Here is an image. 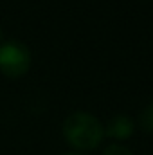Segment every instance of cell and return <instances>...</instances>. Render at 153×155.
I'll return each mask as SVG.
<instances>
[{"label":"cell","instance_id":"52a82bcc","mask_svg":"<svg viewBox=\"0 0 153 155\" xmlns=\"http://www.w3.org/2000/svg\"><path fill=\"white\" fill-rule=\"evenodd\" d=\"M2 38H4V33H2V29H0V45H2Z\"/></svg>","mask_w":153,"mask_h":155},{"label":"cell","instance_id":"7a4b0ae2","mask_svg":"<svg viewBox=\"0 0 153 155\" xmlns=\"http://www.w3.org/2000/svg\"><path fill=\"white\" fill-rule=\"evenodd\" d=\"M31 67V52L27 45L16 40L4 41L0 45V71L7 78L24 76Z\"/></svg>","mask_w":153,"mask_h":155},{"label":"cell","instance_id":"5b68a950","mask_svg":"<svg viewBox=\"0 0 153 155\" xmlns=\"http://www.w3.org/2000/svg\"><path fill=\"white\" fill-rule=\"evenodd\" d=\"M103 155H132V152L126 148V146H121V144H112V146H108Z\"/></svg>","mask_w":153,"mask_h":155},{"label":"cell","instance_id":"6da1fadb","mask_svg":"<svg viewBox=\"0 0 153 155\" xmlns=\"http://www.w3.org/2000/svg\"><path fill=\"white\" fill-rule=\"evenodd\" d=\"M63 135L70 146L77 150H94L105 137V128L97 117L86 112H76L63 123Z\"/></svg>","mask_w":153,"mask_h":155},{"label":"cell","instance_id":"3957f363","mask_svg":"<svg viewBox=\"0 0 153 155\" xmlns=\"http://www.w3.org/2000/svg\"><path fill=\"white\" fill-rule=\"evenodd\" d=\"M105 134L112 139L124 141L133 134V121L128 116H115L108 121V126H106Z\"/></svg>","mask_w":153,"mask_h":155},{"label":"cell","instance_id":"8992f818","mask_svg":"<svg viewBox=\"0 0 153 155\" xmlns=\"http://www.w3.org/2000/svg\"><path fill=\"white\" fill-rule=\"evenodd\" d=\"M65 155H83V153H77V152H70V153H65Z\"/></svg>","mask_w":153,"mask_h":155},{"label":"cell","instance_id":"277c9868","mask_svg":"<svg viewBox=\"0 0 153 155\" xmlns=\"http://www.w3.org/2000/svg\"><path fill=\"white\" fill-rule=\"evenodd\" d=\"M139 124H141V128H142L144 132L153 134V101L141 112V116H139Z\"/></svg>","mask_w":153,"mask_h":155}]
</instances>
